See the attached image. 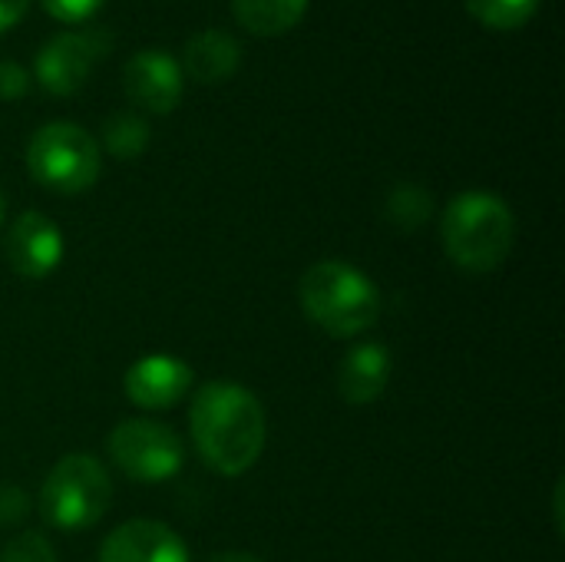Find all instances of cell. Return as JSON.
Wrapping results in <instances>:
<instances>
[{
	"label": "cell",
	"mask_w": 565,
	"mask_h": 562,
	"mask_svg": "<svg viewBox=\"0 0 565 562\" xmlns=\"http://www.w3.org/2000/svg\"><path fill=\"white\" fill-rule=\"evenodd\" d=\"M189 431L205 467L222 477H242L265 454L268 417L255 391L232 381H209L192 397Z\"/></svg>",
	"instance_id": "6da1fadb"
},
{
	"label": "cell",
	"mask_w": 565,
	"mask_h": 562,
	"mask_svg": "<svg viewBox=\"0 0 565 562\" xmlns=\"http://www.w3.org/2000/svg\"><path fill=\"white\" fill-rule=\"evenodd\" d=\"M440 238L457 268L470 275H490L513 252L516 219L500 195L470 189L450 199V205L444 209Z\"/></svg>",
	"instance_id": "7a4b0ae2"
},
{
	"label": "cell",
	"mask_w": 565,
	"mask_h": 562,
	"mask_svg": "<svg viewBox=\"0 0 565 562\" xmlns=\"http://www.w3.org/2000/svg\"><path fill=\"white\" fill-rule=\"evenodd\" d=\"M298 301L308 321L331 338H354L381 318L377 285L354 265L315 262L298 282Z\"/></svg>",
	"instance_id": "3957f363"
},
{
	"label": "cell",
	"mask_w": 565,
	"mask_h": 562,
	"mask_svg": "<svg viewBox=\"0 0 565 562\" xmlns=\"http://www.w3.org/2000/svg\"><path fill=\"white\" fill-rule=\"evenodd\" d=\"M113 503L109 470L89 454H66L53 464L40 487V513L60 533H83L96 527Z\"/></svg>",
	"instance_id": "277c9868"
},
{
	"label": "cell",
	"mask_w": 565,
	"mask_h": 562,
	"mask_svg": "<svg viewBox=\"0 0 565 562\" xmlns=\"http://www.w3.org/2000/svg\"><path fill=\"white\" fill-rule=\"evenodd\" d=\"M99 142L76 123L53 119L26 142V172L36 185L56 195H79L99 179Z\"/></svg>",
	"instance_id": "5b68a950"
},
{
	"label": "cell",
	"mask_w": 565,
	"mask_h": 562,
	"mask_svg": "<svg viewBox=\"0 0 565 562\" xmlns=\"http://www.w3.org/2000/svg\"><path fill=\"white\" fill-rule=\"evenodd\" d=\"M106 450L116 470L136 484H166L185 467V447L179 434L159 421H122L106 437Z\"/></svg>",
	"instance_id": "8992f818"
},
{
	"label": "cell",
	"mask_w": 565,
	"mask_h": 562,
	"mask_svg": "<svg viewBox=\"0 0 565 562\" xmlns=\"http://www.w3.org/2000/svg\"><path fill=\"white\" fill-rule=\"evenodd\" d=\"M109 30L99 26H86V30H66L50 36L36 60V83L50 93V96H73L83 89V83L93 76L96 63L109 53Z\"/></svg>",
	"instance_id": "52a82bcc"
},
{
	"label": "cell",
	"mask_w": 565,
	"mask_h": 562,
	"mask_svg": "<svg viewBox=\"0 0 565 562\" xmlns=\"http://www.w3.org/2000/svg\"><path fill=\"white\" fill-rule=\"evenodd\" d=\"M122 89L132 106L166 116L179 106L185 93V73L166 50H139L122 66Z\"/></svg>",
	"instance_id": "ba28073f"
},
{
	"label": "cell",
	"mask_w": 565,
	"mask_h": 562,
	"mask_svg": "<svg viewBox=\"0 0 565 562\" xmlns=\"http://www.w3.org/2000/svg\"><path fill=\"white\" fill-rule=\"evenodd\" d=\"M3 255L20 278H46L63 262V232L43 212H20L10 222Z\"/></svg>",
	"instance_id": "9c48e42d"
},
{
	"label": "cell",
	"mask_w": 565,
	"mask_h": 562,
	"mask_svg": "<svg viewBox=\"0 0 565 562\" xmlns=\"http://www.w3.org/2000/svg\"><path fill=\"white\" fill-rule=\"evenodd\" d=\"M192 381H195V374H192V368L182 358L149 354V358H139L126 371L122 391L142 411H169L182 397H189Z\"/></svg>",
	"instance_id": "30bf717a"
},
{
	"label": "cell",
	"mask_w": 565,
	"mask_h": 562,
	"mask_svg": "<svg viewBox=\"0 0 565 562\" xmlns=\"http://www.w3.org/2000/svg\"><path fill=\"white\" fill-rule=\"evenodd\" d=\"M99 562H189V547L169 523L129 520L103 540Z\"/></svg>",
	"instance_id": "8fae6325"
},
{
	"label": "cell",
	"mask_w": 565,
	"mask_h": 562,
	"mask_svg": "<svg viewBox=\"0 0 565 562\" xmlns=\"http://www.w3.org/2000/svg\"><path fill=\"white\" fill-rule=\"evenodd\" d=\"M391 371H394V358L387 351V344L381 341H364L358 348H351L341 358L338 368V391L351 407H367L374 404L387 384H391Z\"/></svg>",
	"instance_id": "7c38bea8"
},
{
	"label": "cell",
	"mask_w": 565,
	"mask_h": 562,
	"mask_svg": "<svg viewBox=\"0 0 565 562\" xmlns=\"http://www.w3.org/2000/svg\"><path fill=\"white\" fill-rule=\"evenodd\" d=\"M242 63V43L228 33V30H202L195 36H189L185 53H182V73H189L195 83H225L228 76H235Z\"/></svg>",
	"instance_id": "4fadbf2b"
},
{
	"label": "cell",
	"mask_w": 565,
	"mask_h": 562,
	"mask_svg": "<svg viewBox=\"0 0 565 562\" xmlns=\"http://www.w3.org/2000/svg\"><path fill=\"white\" fill-rule=\"evenodd\" d=\"M308 0H232V13L252 36H281L301 23Z\"/></svg>",
	"instance_id": "5bb4252c"
},
{
	"label": "cell",
	"mask_w": 565,
	"mask_h": 562,
	"mask_svg": "<svg viewBox=\"0 0 565 562\" xmlns=\"http://www.w3.org/2000/svg\"><path fill=\"white\" fill-rule=\"evenodd\" d=\"M387 222L401 232H417L434 215V195L417 182H397L384 199Z\"/></svg>",
	"instance_id": "9a60e30c"
},
{
	"label": "cell",
	"mask_w": 565,
	"mask_h": 562,
	"mask_svg": "<svg viewBox=\"0 0 565 562\" xmlns=\"http://www.w3.org/2000/svg\"><path fill=\"white\" fill-rule=\"evenodd\" d=\"M149 123L139 113H113L103 123V146L116 159H136L149 149Z\"/></svg>",
	"instance_id": "2e32d148"
},
{
	"label": "cell",
	"mask_w": 565,
	"mask_h": 562,
	"mask_svg": "<svg viewBox=\"0 0 565 562\" xmlns=\"http://www.w3.org/2000/svg\"><path fill=\"white\" fill-rule=\"evenodd\" d=\"M543 0H467V10L477 23L493 30H516L526 26Z\"/></svg>",
	"instance_id": "e0dca14e"
},
{
	"label": "cell",
	"mask_w": 565,
	"mask_h": 562,
	"mask_svg": "<svg viewBox=\"0 0 565 562\" xmlns=\"http://www.w3.org/2000/svg\"><path fill=\"white\" fill-rule=\"evenodd\" d=\"M0 562H56V550L43 533H20L0 550Z\"/></svg>",
	"instance_id": "ac0fdd59"
},
{
	"label": "cell",
	"mask_w": 565,
	"mask_h": 562,
	"mask_svg": "<svg viewBox=\"0 0 565 562\" xmlns=\"http://www.w3.org/2000/svg\"><path fill=\"white\" fill-rule=\"evenodd\" d=\"M106 0H40V7L53 17V20H63V23H83L89 20L93 13L103 10Z\"/></svg>",
	"instance_id": "d6986e66"
},
{
	"label": "cell",
	"mask_w": 565,
	"mask_h": 562,
	"mask_svg": "<svg viewBox=\"0 0 565 562\" xmlns=\"http://www.w3.org/2000/svg\"><path fill=\"white\" fill-rule=\"evenodd\" d=\"M30 89V73L17 60L0 63V99H20Z\"/></svg>",
	"instance_id": "ffe728a7"
},
{
	"label": "cell",
	"mask_w": 565,
	"mask_h": 562,
	"mask_svg": "<svg viewBox=\"0 0 565 562\" xmlns=\"http://www.w3.org/2000/svg\"><path fill=\"white\" fill-rule=\"evenodd\" d=\"M30 513V497L20 487H0V527H17Z\"/></svg>",
	"instance_id": "44dd1931"
},
{
	"label": "cell",
	"mask_w": 565,
	"mask_h": 562,
	"mask_svg": "<svg viewBox=\"0 0 565 562\" xmlns=\"http://www.w3.org/2000/svg\"><path fill=\"white\" fill-rule=\"evenodd\" d=\"M26 7H30V0H0V33L17 26L23 20Z\"/></svg>",
	"instance_id": "7402d4cb"
},
{
	"label": "cell",
	"mask_w": 565,
	"mask_h": 562,
	"mask_svg": "<svg viewBox=\"0 0 565 562\" xmlns=\"http://www.w3.org/2000/svg\"><path fill=\"white\" fill-rule=\"evenodd\" d=\"M205 562H265V560H258L255 553H215V556H209Z\"/></svg>",
	"instance_id": "603a6c76"
},
{
	"label": "cell",
	"mask_w": 565,
	"mask_h": 562,
	"mask_svg": "<svg viewBox=\"0 0 565 562\" xmlns=\"http://www.w3.org/2000/svg\"><path fill=\"white\" fill-rule=\"evenodd\" d=\"M3 212H7V205H3V192H0V222H3Z\"/></svg>",
	"instance_id": "cb8c5ba5"
}]
</instances>
